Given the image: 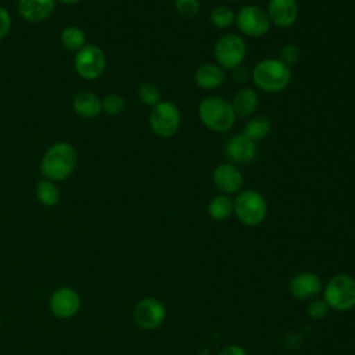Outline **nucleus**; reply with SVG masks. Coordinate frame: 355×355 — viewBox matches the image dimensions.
Masks as SVG:
<instances>
[{
  "label": "nucleus",
  "mask_w": 355,
  "mask_h": 355,
  "mask_svg": "<svg viewBox=\"0 0 355 355\" xmlns=\"http://www.w3.org/2000/svg\"><path fill=\"white\" fill-rule=\"evenodd\" d=\"M198 118L207 129L216 133L230 130L237 119L232 103L219 96H209L200 101Z\"/></svg>",
  "instance_id": "3"
},
{
  "label": "nucleus",
  "mask_w": 355,
  "mask_h": 355,
  "mask_svg": "<svg viewBox=\"0 0 355 355\" xmlns=\"http://www.w3.org/2000/svg\"><path fill=\"white\" fill-rule=\"evenodd\" d=\"M226 80V72L216 62L200 65L194 72V82L202 90H215Z\"/></svg>",
  "instance_id": "16"
},
{
  "label": "nucleus",
  "mask_w": 355,
  "mask_h": 355,
  "mask_svg": "<svg viewBox=\"0 0 355 355\" xmlns=\"http://www.w3.org/2000/svg\"><path fill=\"white\" fill-rule=\"evenodd\" d=\"M272 130V122L265 115H255L250 118L243 129V135H245L248 139L254 140L255 143L266 139Z\"/></svg>",
  "instance_id": "20"
},
{
  "label": "nucleus",
  "mask_w": 355,
  "mask_h": 355,
  "mask_svg": "<svg viewBox=\"0 0 355 355\" xmlns=\"http://www.w3.org/2000/svg\"><path fill=\"white\" fill-rule=\"evenodd\" d=\"M11 29V17L8 11L0 7V40L4 39Z\"/></svg>",
  "instance_id": "30"
},
{
  "label": "nucleus",
  "mask_w": 355,
  "mask_h": 355,
  "mask_svg": "<svg viewBox=\"0 0 355 355\" xmlns=\"http://www.w3.org/2000/svg\"><path fill=\"white\" fill-rule=\"evenodd\" d=\"M247 55L245 40L236 33L220 36L214 46V58L223 69H236Z\"/></svg>",
  "instance_id": "5"
},
{
  "label": "nucleus",
  "mask_w": 355,
  "mask_h": 355,
  "mask_svg": "<svg viewBox=\"0 0 355 355\" xmlns=\"http://www.w3.org/2000/svg\"><path fill=\"white\" fill-rule=\"evenodd\" d=\"M0 324H1V315H0Z\"/></svg>",
  "instance_id": "35"
},
{
  "label": "nucleus",
  "mask_w": 355,
  "mask_h": 355,
  "mask_svg": "<svg viewBox=\"0 0 355 355\" xmlns=\"http://www.w3.org/2000/svg\"><path fill=\"white\" fill-rule=\"evenodd\" d=\"M182 114L179 107L172 101H159L151 108L148 123L151 130L164 139L172 137L180 128Z\"/></svg>",
  "instance_id": "6"
},
{
  "label": "nucleus",
  "mask_w": 355,
  "mask_h": 355,
  "mask_svg": "<svg viewBox=\"0 0 355 355\" xmlns=\"http://www.w3.org/2000/svg\"><path fill=\"white\" fill-rule=\"evenodd\" d=\"M72 107H73V111L79 116L86 118V119L96 118L103 111L101 100L90 92H83V93L76 94L72 101Z\"/></svg>",
  "instance_id": "19"
},
{
  "label": "nucleus",
  "mask_w": 355,
  "mask_h": 355,
  "mask_svg": "<svg viewBox=\"0 0 355 355\" xmlns=\"http://www.w3.org/2000/svg\"><path fill=\"white\" fill-rule=\"evenodd\" d=\"M266 14L272 25L290 28L298 18V3L297 0H269Z\"/></svg>",
  "instance_id": "14"
},
{
  "label": "nucleus",
  "mask_w": 355,
  "mask_h": 355,
  "mask_svg": "<svg viewBox=\"0 0 355 355\" xmlns=\"http://www.w3.org/2000/svg\"><path fill=\"white\" fill-rule=\"evenodd\" d=\"M36 197L44 207H54L60 201V190L53 180H40L36 186Z\"/></svg>",
  "instance_id": "22"
},
{
  "label": "nucleus",
  "mask_w": 355,
  "mask_h": 355,
  "mask_svg": "<svg viewBox=\"0 0 355 355\" xmlns=\"http://www.w3.org/2000/svg\"><path fill=\"white\" fill-rule=\"evenodd\" d=\"M300 58H301V49L294 43L284 44L279 51V60L286 65H288L290 68L291 65H295L300 61Z\"/></svg>",
  "instance_id": "27"
},
{
  "label": "nucleus",
  "mask_w": 355,
  "mask_h": 355,
  "mask_svg": "<svg viewBox=\"0 0 355 355\" xmlns=\"http://www.w3.org/2000/svg\"><path fill=\"white\" fill-rule=\"evenodd\" d=\"M223 1H227V3H233V1H239V0H223Z\"/></svg>",
  "instance_id": "34"
},
{
  "label": "nucleus",
  "mask_w": 355,
  "mask_h": 355,
  "mask_svg": "<svg viewBox=\"0 0 355 355\" xmlns=\"http://www.w3.org/2000/svg\"><path fill=\"white\" fill-rule=\"evenodd\" d=\"M75 71L83 79H97L105 69V54L94 44H86L75 55Z\"/></svg>",
  "instance_id": "9"
},
{
  "label": "nucleus",
  "mask_w": 355,
  "mask_h": 355,
  "mask_svg": "<svg viewBox=\"0 0 355 355\" xmlns=\"http://www.w3.org/2000/svg\"><path fill=\"white\" fill-rule=\"evenodd\" d=\"M225 154L232 161V164L244 165L255 159L258 154V146L245 135L239 133L227 140L225 144Z\"/></svg>",
  "instance_id": "13"
},
{
  "label": "nucleus",
  "mask_w": 355,
  "mask_h": 355,
  "mask_svg": "<svg viewBox=\"0 0 355 355\" xmlns=\"http://www.w3.org/2000/svg\"><path fill=\"white\" fill-rule=\"evenodd\" d=\"M78 164L76 150L68 143L53 144L42 157L40 172L53 182L64 180L72 175Z\"/></svg>",
  "instance_id": "1"
},
{
  "label": "nucleus",
  "mask_w": 355,
  "mask_h": 355,
  "mask_svg": "<svg viewBox=\"0 0 355 355\" xmlns=\"http://www.w3.org/2000/svg\"><path fill=\"white\" fill-rule=\"evenodd\" d=\"M288 290L297 300H313L322 290V280L313 272H301L291 279Z\"/></svg>",
  "instance_id": "15"
},
{
  "label": "nucleus",
  "mask_w": 355,
  "mask_h": 355,
  "mask_svg": "<svg viewBox=\"0 0 355 355\" xmlns=\"http://www.w3.org/2000/svg\"><path fill=\"white\" fill-rule=\"evenodd\" d=\"M212 182H214V186L222 194L229 196V194L239 193L241 190L244 178L241 171L237 168V165L232 162H223L214 169Z\"/></svg>",
  "instance_id": "12"
},
{
  "label": "nucleus",
  "mask_w": 355,
  "mask_h": 355,
  "mask_svg": "<svg viewBox=\"0 0 355 355\" xmlns=\"http://www.w3.org/2000/svg\"><path fill=\"white\" fill-rule=\"evenodd\" d=\"M58 1L65 3V4H76V3H79L80 0H58Z\"/></svg>",
  "instance_id": "33"
},
{
  "label": "nucleus",
  "mask_w": 355,
  "mask_h": 355,
  "mask_svg": "<svg viewBox=\"0 0 355 355\" xmlns=\"http://www.w3.org/2000/svg\"><path fill=\"white\" fill-rule=\"evenodd\" d=\"M218 355H247V352L239 345H229L223 348Z\"/></svg>",
  "instance_id": "31"
},
{
  "label": "nucleus",
  "mask_w": 355,
  "mask_h": 355,
  "mask_svg": "<svg viewBox=\"0 0 355 355\" xmlns=\"http://www.w3.org/2000/svg\"><path fill=\"white\" fill-rule=\"evenodd\" d=\"M101 105H103V111L107 112L108 115H119L123 112L126 103L122 96L112 93L101 100Z\"/></svg>",
  "instance_id": "26"
},
{
  "label": "nucleus",
  "mask_w": 355,
  "mask_h": 355,
  "mask_svg": "<svg viewBox=\"0 0 355 355\" xmlns=\"http://www.w3.org/2000/svg\"><path fill=\"white\" fill-rule=\"evenodd\" d=\"M233 212L243 225L257 226L266 218L268 204L259 191L247 189L239 191L233 200Z\"/></svg>",
  "instance_id": "4"
},
{
  "label": "nucleus",
  "mask_w": 355,
  "mask_h": 355,
  "mask_svg": "<svg viewBox=\"0 0 355 355\" xmlns=\"http://www.w3.org/2000/svg\"><path fill=\"white\" fill-rule=\"evenodd\" d=\"M324 301L329 308L336 311H348L355 306V279L349 275H337L331 277L324 288Z\"/></svg>",
  "instance_id": "7"
},
{
  "label": "nucleus",
  "mask_w": 355,
  "mask_h": 355,
  "mask_svg": "<svg viewBox=\"0 0 355 355\" xmlns=\"http://www.w3.org/2000/svg\"><path fill=\"white\" fill-rule=\"evenodd\" d=\"M208 214L214 220H225L233 214V200L227 194L215 196L208 204Z\"/></svg>",
  "instance_id": "21"
},
{
  "label": "nucleus",
  "mask_w": 355,
  "mask_h": 355,
  "mask_svg": "<svg viewBox=\"0 0 355 355\" xmlns=\"http://www.w3.org/2000/svg\"><path fill=\"white\" fill-rule=\"evenodd\" d=\"M165 305L154 297H146L140 300L133 308V319L136 324L144 330L159 327L165 320Z\"/></svg>",
  "instance_id": "10"
},
{
  "label": "nucleus",
  "mask_w": 355,
  "mask_h": 355,
  "mask_svg": "<svg viewBox=\"0 0 355 355\" xmlns=\"http://www.w3.org/2000/svg\"><path fill=\"white\" fill-rule=\"evenodd\" d=\"M137 97L143 104L150 105L153 108L161 101V89L155 83L144 82L139 86Z\"/></svg>",
  "instance_id": "25"
},
{
  "label": "nucleus",
  "mask_w": 355,
  "mask_h": 355,
  "mask_svg": "<svg viewBox=\"0 0 355 355\" xmlns=\"http://www.w3.org/2000/svg\"><path fill=\"white\" fill-rule=\"evenodd\" d=\"M80 295L72 287L57 288L49 301V306L53 315L61 319H69L75 316L80 309Z\"/></svg>",
  "instance_id": "11"
},
{
  "label": "nucleus",
  "mask_w": 355,
  "mask_h": 355,
  "mask_svg": "<svg viewBox=\"0 0 355 355\" xmlns=\"http://www.w3.org/2000/svg\"><path fill=\"white\" fill-rule=\"evenodd\" d=\"M86 35L78 26H68L61 33V44L69 51H79L86 44Z\"/></svg>",
  "instance_id": "23"
},
{
  "label": "nucleus",
  "mask_w": 355,
  "mask_h": 355,
  "mask_svg": "<svg viewBox=\"0 0 355 355\" xmlns=\"http://www.w3.org/2000/svg\"><path fill=\"white\" fill-rule=\"evenodd\" d=\"M259 103L258 93L252 87H241L239 89L232 100V107L237 118H248L254 114Z\"/></svg>",
  "instance_id": "18"
},
{
  "label": "nucleus",
  "mask_w": 355,
  "mask_h": 355,
  "mask_svg": "<svg viewBox=\"0 0 355 355\" xmlns=\"http://www.w3.org/2000/svg\"><path fill=\"white\" fill-rule=\"evenodd\" d=\"M200 0H175L176 11L184 18H194L200 12Z\"/></svg>",
  "instance_id": "28"
},
{
  "label": "nucleus",
  "mask_w": 355,
  "mask_h": 355,
  "mask_svg": "<svg viewBox=\"0 0 355 355\" xmlns=\"http://www.w3.org/2000/svg\"><path fill=\"white\" fill-rule=\"evenodd\" d=\"M329 312V305L324 300H312L308 305V315L312 318V319H323Z\"/></svg>",
  "instance_id": "29"
},
{
  "label": "nucleus",
  "mask_w": 355,
  "mask_h": 355,
  "mask_svg": "<svg viewBox=\"0 0 355 355\" xmlns=\"http://www.w3.org/2000/svg\"><path fill=\"white\" fill-rule=\"evenodd\" d=\"M233 71H234V72H233L234 80H237L239 83H244V82L247 80L248 73H247V69H245V68H243V67L240 65V67H237V68L233 69Z\"/></svg>",
  "instance_id": "32"
},
{
  "label": "nucleus",
  "mask_w": 355,
  "mask_h": 355,
  "mask_svg": "<svg viewBox=\"0 0 355 355\" xmlns=\"http://www.w3.org/2000/svg\"><path fill=\"white\" fill-rule=\"evenodd\" d=\"M239 31L248 37H262L270 29V19L266 10L257 4L243 6L234 19Z\"/></svg>",
  "instance_id": "8"
},
{
  "label": "nucleus",
  "mask_w": 355,
  "mask_h": 355,
  "mask_svg": "<svg viewBox=\"0 0 355 355\" xmlns=\"http://www.w3.org/2000/svg\"><path fill=\"white\" fill-rule=\"evenodd\" d=\"M251 78L259 90L279 93L290 85L291 68L279 58H263L255 64Z\"/></svg>",
  "instance_id": "2"
},
{
  "label": "nucleus",
  "mask_w": 355,
  "mask_h": 355,
  "mask_svg": "<svg viewBox=\"0 0 355 355\" xmlns=\"http://www.w3.org/2000/svg\"><path fill=\"white\" fill-rule=\"evenodd\" d=\"M54 8L55 0H18V11L29 22L44 21Z\"/></svg>",
  "instance_id": "17"
},
{
  "label": "nucleus",
  "mask_w": 355,
  "mask_h": 355,
  "mask_svg": "<svg viewBox=\"0 0 355 355\" xmlns=\"http://www.w3.org/2000/svg\"><path fill=\"white\" fill-rule=\"evenodd\" d=\"M234 19H236V14L227 6H216L211 10V14H209L211 24L219 29L229 28L234 22Z\"/></svg>",
  "instance_id": "24"
}]
</instances>
